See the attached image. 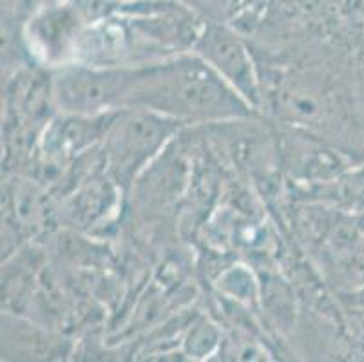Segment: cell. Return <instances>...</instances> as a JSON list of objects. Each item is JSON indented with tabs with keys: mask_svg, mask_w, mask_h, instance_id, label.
Returning a JSON list of instances; mask_svg holds the SVG:
<instances>
[{
	"mask_svg": "<svg viewBox=\"0 0 364 362\" xmlns=\"http://www.w3.org/2000/svg\"><path fill=\"white\" fill-rule=\"evenodd\" d=\"M180 124L145 109H120L100 144L102 171L124 191L167 149Z\"/></svg>",
	"mask_w": 364,
	"mask_h": 362,
	"instance_id": "cell-2",
	"label": "cell"
},
{
	"mask_svg": "<svg viewBox=\"0 0 364 362\" xmlns=\"http://www.w3.org/2000/svg\"><path fill=\"white\" fill-rule=\"evenodd\" d=\"M191 51L201 56L254 109L263 105V89L252 53L236 35L220 28L205 29Z\"/></svg>",
	"mask_w": 364,
	"mask_h": 362,
	"instance_id": "cell-4",
	"label": "cell"
},
{
	"mask_svg": "<svg viewBox=\"0 0 364 362\" xmlns=\"http://www.w3.org/2000/svg\"><path fill=\"white\" fill-rule=\"evenodd\" d=\"M220 344V334L216 326L207 319H198L191 324L185 335V353L191 358H205L213 353Z\"/></svg>",
	"mask_w": 364,
	"mask_h": 362,
	"instance_id": "cell-8",
	"label": "cell"
},
{
	"mask_svg": "<svg viewBox=\"0 0 364 362\" xmlns=\"http://www.w3.org/2000/svg\"><path fill=\"white\" fill-rule=\"evenodd\" d=\"M134 65L71 62L51 69L53 105L64 115H102L124 109Z\"/></svg>",
	"mask_w": 364,
	"mask_h": 362,
	"instance_id": "cell-3",
	"label": "cell"
},
{
	"mask_svg": "<svg viewBox=\"0 0 364 362\" xmlns=\"http://www.w3.org/2000/svg\"><path fill=\"white\" fill-rule=\"evenodd\" d=\"M350 317H352L353 330L359 335V341L364 343V304L363 307H350Z\"/></svg>",
	"mask_w": 364,
	"mask_h": 362,
	"instance_id": "cell-9",
	"label": "cell"
},
{
	"mask_svg": "<svg viewBox=\"0 0 364 362\" xmlns=\"http://www.w3.org/2000/svg\"><path fill=\"white\" fill-rule=\"evenodd\" d=\"M82 181L84 183L76 187L75 192L65 199L62 214L73 227H100L102 221L107 219L109 212L117 208L118 194H122L124 188L105 172L104 176H91Z\"/></svg>",
	"mask_w": 364,
	"mask_h": 362,
	"instance_id": "cell-7",
	"label": "cell"
},
{
	"mask_svg": "<svg viewBox=\"0 0 364 362\" xmlns=\"http://www.w3.org/2000/svg\"><path fill=\"white\" fill-rule=\"evenodd\" d=\"M2 239H28L49 219L48 196L29 179H8L2 188Z\"/></svg>",
	"mask_w": 364,
	"mask_h": 362,
	"instance_id": "cell-6",
	"label": "cell"
},
{
	"mask_svg": "<svg viewBox=\"0 0 364 362\" xmlns=\"http://www.w3.org/2000/svg\"><path fill=\"white\" fill-rule=\"evenodd\" d=\"M118 111L102 115H64L49 119L42 132V154L49 164H62L65 159L97 149L107 134Z\"/></svg>",
	"mask_w": 364,
	"mask_h": 362,
	"instance_id": "cell-5",
	"label": "cell"
},
{
	"mask_svg": "<svg viewBox=\"0 0 364 362\" xmlns=\"http://www.w3.org/2000/svg\"><path fill=\"white\" fill-rule=\"evenodd\" d=\"M124 109H145L180 125L236 122L256 111L194 51L134 65Z\"/></svg>",
	"mask_w": 364,
	"mask_h": 362,
	"instance_id": "cell-1",
	"label": "cell"
}]
</instances>
